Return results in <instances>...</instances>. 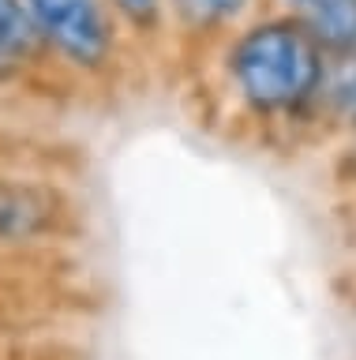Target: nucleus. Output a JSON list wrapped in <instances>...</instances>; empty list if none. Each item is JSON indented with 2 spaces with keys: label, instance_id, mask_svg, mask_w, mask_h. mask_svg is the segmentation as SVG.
<instances>
[{
  "label": "nucleus",
  "instance_id": "1",
  "mask_svg": "<svg viewBox=\"0 0 356 360\" xmlns=\"http://www.w3.org/2000/svg\"><path fill=\"white\" fill-rule=\"evenodd\" d=\"M330 53L293 11L240 27L225 41L221 75L251 120H293L322 98Z\"/></svg>",
  "mask_w": 356,
  "mask_h": 360
},
{
  "label": "nucleus",
  "instance_id": "2",
  "mask_svg": "<svg viewBox=\"0 0 356 360\" xmlns=\"http://www.w3.org/2000/svg\"><path fill=\"white\" fill-rule=\"evenodd\" d=\"M49 60L75 75H105L117 64L124 22L109 0H23Z\"/></svg>",
  "mask_w": 356,
  "mask_h": 360
},
{
  "label": "nucleus",
  "instance_id": "3",
  "mask_svg": "<svg viewBox=\"0 0 356 360\" xmlns=\"http://www.w3.org/2000/svg\"><path fill=\"white\" fill-rule=\"evenodd\" d=\"M75 199L57 180L0 169V255L57 244L75 229Z\"/></svg>",
  "mask_w": 356,
  "mask_h": 360
},
{
  "label": "nucleus",
  "instance_id": "4",
  "mask_svg": "<svg viewBox=\"0 0 356 360\" xmlns=\"http://www.w3.org/2000/svg\"><path fill=\"white\" fill-rule=\"evenodd\" d=\"M46 60L38 30L23 0H0V86L23 83Z\"/></svg>",
  "mask_w": 356,
  "mask_h": 360
},
{
  "label": "nucleus",
  "instance_id": "5",
  "mask_svg": "<svg viewBox=\"0 0 356 360\" xmlns=\"http://www.w3.org/2000/svg\"><path fill=\"white\" fill-rule=\"evenodd\" d=\"M251 0H169V19L192 34H214L232 27Z\"/></svg>",
  "mask_w": 356,
  "mask_h": 360
},
{
  "label": "nucleus",
  "instance_id": "6",
  "mask_svg": "<svg viewBox=\"0 0 356 360\" xmlns=\"http://www.w3.org/2000/svg\"><path fill=\"white\" fill-rule=\"evenodd\" d=\"M109 8L136 38H158L169 22V0H109Z\"/></svg>",
  "mask_w": 356,
  "mask_h": 360
},
{
  "label": "nucleus",
  "instance_id": "7",
  "mask_svg": "<svg viewBox=\"0 0 356 360\" xmlns=\"http://www.w3.org/2000/svg\"><path fill=\"white\" fill-rule=\"evenodd\" d=\"M289 8H293V15L296 19H311V15H319V11H327L334 4H341V0H285Z\"/></svg>",
  "mask_w": 356,
  "mask_h": 360
},
{
  "label": "nucleus",
  "instance_id": "8",
  "mask_svg": "<svg viewBox=\"0 0 356 360\" xmlns=\"http://www.w3.org/2000/svg\"><path fill=\"white\" fill-rule=\"evenodd\" d=\"M12 300H15V297H12V289H8V274L0 270V311H4Z\"/></svg>",
  "mask_w": 356,
  "mask_h": 360
},
{
  "label": "nucleus",
  "instance_id": "9",
  "mask_svg": "<svg viewBox=\"0 0 356 360\" xmlns=\"http://www.w3.org/2000/svg\"><path fill=\"white\" fill-rule=\"evenodd\" d=\"M349 120H352V128H356V105L349 109Z\"/></svg>",
  "mask_w": 356,
  "mask_h": 360
},
{
  "label": "nucleus",
  "instance_id": "10",
  "mask_svg": "<svg viewBox=\"0 0 356 360\" xmlns=\"http://www.w3.org/2000/svg\"><path fill=\"white\" fill-rule=\"evenodd\" d=\"M0 360H8V356H4V345H0Z\"/></svg>",
  "mask_w": 356,
  "mask_h": 360
}]
</instances>
